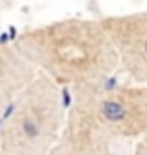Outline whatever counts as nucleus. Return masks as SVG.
<instances>
[{"instance_id":"obj_7","label":"nucleus","mask_w":147,"mask_h":155,"mask_svg":"<svg viewBox=\"0 0 147 155\" xmlns=\"http://www.w3.org/2000/svg\"><path fill=\"white\" fill-rule=\"evenodd\" d=\"M132 155H147V135L136 140V146L132 150Z\"/></svg>"},{"instance_id":"obj_8","label":"nucleus","mask_w":147,"mask_h":155,"mask_svg":"<svg viewBox=\"0 0 147 155\" xmlns=\"http://www.w3.org/2000/svg\"><path fill=\"white\" fill-rule=\"evenodd\" d=\"M0 155H2V151H0Z\"/></svg>"},{"instance_id":"obj_4","label":"nucleus","mask_w":147,"mask_h":155,"mask_svg":"<svg viewBox=\"0 0 147 155\" xmlns=\"http://www.w3.org/2000/svg\"><path fill=\"white\" fill-rule=\"evenodd\" d=\"M89 88L73 90L63 127L47 155H114L108 133L99 125L89 101Z\"/></svg>"},{"instance_id":"obj_5","label":"nucleus","mask_w":147,"mask_h":155,"mask_svg":"<svg viewBox=\"0 0 147 155\" xmlns=\"http://www.w3.org/2000/svg\"><path fill=\"white\" fill-rule=\"evenodd\" d=\"M114 43L119 69L132 82L147 84V9L101 19Z\"/></svg>"},{"instance_id":"obj_3","label":"nucleus","mask_w":147,"mask_h":155,"mask_svg":"<svg viewBox=\"0 0 147 155\" xmlns=\"http://www.w3.org/2000/svg\"><path fill=\"white\" fill-rule=\"evenodd\" d=\"M93 114L112 140H138L147 135V84L93 86L89 90Z\"/></svg>"},{"instance_id":"obj_1","label":"nucleus","mask_w":147,"mask_h":155,"mask_svg":"<svg viewBox=\"0 0 147 155\" xmlns=\"http://www.w3.org/2000/svg\"><path fill=\"white\" fill-rule=\"evenodd\" d=\"M37 73L71 90L101 86L119 69V58L101 19H62L22 30L11 41Z\"/></svg>"},{"instance_id":"obj_6","label":"nucleus","mask_w":147,"mask_h":155,"mask_svg":"<svg viewBox=\"0 0 147 155\" xmlns=\"http://www.w3.org/2000/svg\"><path fill=\"white\" fill-rule=\"evenodd\" d=\"M36 75L37 69L17 51L13 43L0 41V118Z\"/></svg>"},{"instance_id":"obj_2","label":"nucleus","mask_w":147,"mask_h":155,"mask_svg":"<svg viewBox=\"0 0 147 155\" xmlns=\"http://www.w3.org/2000/svg\"><path fill=\"white\" fill-rule=\"evenodd\" d=\"M63 88L37 73L2 114V155H47L63 127Z\"/></svg>"}]
</instances>
